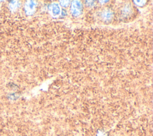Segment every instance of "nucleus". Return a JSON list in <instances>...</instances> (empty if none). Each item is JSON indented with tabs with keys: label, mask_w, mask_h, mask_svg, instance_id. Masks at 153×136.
Segmentation results:
<instances>
[{
	"label": "nucleus",
	"mask_w": 153,
	"mask_h": 136,
	"mask_svg": "<svg viewBox=\"0 0 153 136\" xmlns=\"http://www.w3.org/2000/svg\"><path fill=\"white\" fill-rule=\"evenodd\" d=\"M82 5L79 1H73L71 4V12L74 16H78L82 13Z\"/></svg>",
	"instance_id": "1"
},
{
	"label": "nucleus",
	"mask_w": 153,
	"mask_h": 136,
	"mask_svg": "<svg viewBox=\"0 0 153 136\" xmlns=\"http://www.w3.org/2000/svg\"><path fill=\"white\" fill-rule=\"evenodd\" d=\"M36 5V4L35 3V1H27V3L26 4V7H25L26 13L29 15L32 14L35 11Z\"/></svg>",
	"instance_id": "2"
},
{
	"label": "nucleus",
	"mask_w": 153,
	"mask_h": 136,
	"mask_svg": "<svg viewBox=\"0 0 153 136\" xmlns=\"http://www.w3.org/2000/svg\"><path fill=\"white\" fill-rule=\"evenodd\" d=\"M49 11L52 16H56L60 14V8L57 3H53L49 6Z\"/></svg>",
	"instance_id": "3"
},
{
	"label": "nucleus",
	"mask_w": 153,
	"mask_h": 136,
	"mask_svg": "<svg viewBox=\"0 0 153 136\" xmlns=\"http://www.w3.org/2000/svg\"><path fill=\"white\" fill-rule=\"evenodd\" d=\"M101 17L104 21H109L113 17V13L109 9L104 10L101 13Z\"/></svg>",
	"instance_id": "4"
},
{
	"label": "nucleus",
	"mask_w": 153,
	"mask_h": 136,
	"mask_svg": "<svg viewBox=\"0 0 153 136\" xmlns=\"http://www.w3.org/2000/svg\"><path fill=\"white\" fill-rule=\"evenodd\" d=\"M131 11V8L130 5H126L122 10V15L123 17L127 16Z\"/></svg>",
	"instance_id": "5"
},
{
	"label": "nucleus",
	"mask_w": 153,
	"mask_h": 136,
	"mask_svg": "<svg viewBox=\"0 0 153 136\" xmlns=\"http://www.w3.org/2000/svg\"><path fill=\"white\" fill-rule=\"evenodd\" d=\"M70 2L71 1H60V4L63 7H68L69 5Z\"/></svg>",
	"instance_id": "6"
},
{
	"label": "nucleus",
	"mask_w": 153,
	"mask_h": 136,
	"mask_svg": "<svg viewBox=\"0 0 153 136\" xmlns=\"http://www.w3.org/2000/svg\"><path fill=\"white\" fill-rule=\"evenodd\" d=\"M134 2H137V3H135L136 5H139V6H142L145 3V1H133Z\"/></svg>",
	"instance_id": "7"
},
{
	"label": "nucleus",
	"mask_w": 153,
	"mask_h": 136,
	"mask_svg": "<svg viewBox=\"0 0 153 136\" xmlns=\"http://www.w3.org/2000/svg\"><path fill=\"white\" fill-rule=\"evenodd\" d=\"M97 136H106L105 134H103L101 131H98Z\"/></svg>",
	"instance_id": "8"
}]
</instances>
